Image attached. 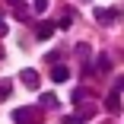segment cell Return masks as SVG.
<instances>
[{
  "label": "cell",
  "instance_id": "1",
  "mask_svg": "<svg viewBox=\"0 0 124 124\" xmlns=\"http://www.w3.org/2000/svg\"><path fill=\"white\" fill-rule=\"evenodd\" d=\"M13 121L16 124H41V111L38 108H16L13 111Z\"/></svg>",
  "mask_w": 124,
  "mask_h": 124
},
{
  "label": "cell",
  "instance_id": "2",
  "mask_svg": "<svg viewBox=\"0 0 124 124\" xmlns=\"http://www.w3.org/2000/svg\"><path fill=\"white\" fill-rule=\"evenodd\" d=\"M19 80L26 83V86H32V89H38V73H35V70H22Z\"/></svg>",
  "mask_w": 124,
  "mask_h": 124
},
{
  "label": "cell",
  "instance_id": "3",
  "mask_svg": "<svg viewBox=\"0 0 124 124\" xmlns=\"http://www.w3.org/2000/svg\"><path fill=\"white\" fill-rule=\"evenodd\" d=\"M51 80H54V83L70 80V70H67V67H61V64H57V67H51Z\"/></svg>",
  "mask_w": 124,
  "mask_h": 124
},
{
  "label": "cell",
  "instance_id": "4",
  "mask_svg": "<svg viewBox=\"0 0 124 124\" xmlns=\"http://www.w3.org/2000/svg\"><path fill=\"white\" fill-rule=\"evenodd\" d=\"M35 35H38V38H51V35H54V22H41Z\"/></svg>",
  "mask_w": 124,
  "mask_h": 124
},
{
  "label": "cell",
  "instance_id": "5",
  "mask_svg": "<svg viewBox=\"0 0 124 124\" xmlns=\"http://www.w3.org/2000/svg\"><path fill=\"white\" fill-rule=\"evenodd\" d=\"M105 105H108L111 111H121V99H118V92H111V95L105 99Z\"/></svg>",
  "mask_w": 124,
  "mask_h": 124
},
{
  "label": "cell",
  "instance_id": "6",
  "mask_svg": "<svg viewBox=\"0 0 124 124\" xmlns=\"http://www.w3.org/2000/svg\"><path fill=\"white\" fill-rule=\"evenodd\" d=\"M95 19H99V22H115V10H99Z\"/></svg>",
  "mask_w": 124,
  "mask_h": 124
},
{
  "label": "cell",
  "instance_id": "7",
  "mask_svg": "<svg viewBox=\"0 0 124 124\" xmlns=\"http://www.w3.org/2000/svg\"><path fill=\"white\" fill-rule=\"evenodd\" d=\"M51 105H57V95L54 92H45L41 95V108H51Z\"/></svg>",
  "mask_w": 124,
  "mask_h": 124
},
{
  "label": "cell",
  "instance_id": "8",
  "mask_svg": "<svg viewBox=\"0 0 124 124\" xmlns=\"http://www.w3.org/2000/svg\"><path fill=\"white\" fill-rule=\"evenodd\" d=\"M86 118H89V115H70L64 124H86Z\"/></svg>",
  "mask_w": 124,
  "mask_h": 124
},
{
  "label": "cell",
  "instance_id": "9",
  "mask_svg": "<svg viewBox=\"0 0 124 124\" xmlns=\"http://www.w3.org/2000/svg\"><path fill=\"white\" fill-rule=\"evenodd\" d=\"M10 92H13V86L3 80V83H0V99H10Z\"/></svg>",
  "mask_w": 124,
  "mask_h": 124
},
{
  "label": "cell",
  "instance_id": "10",
  "mask_svg": "<svg viewBox=\"0 0 124 124\" xmlns=\"http://www.w3.org/2000/svg\"><path fill=\"white\" fill-rule=\"evenodd\" d=\"M99 70H111V61L102 54V57H99Z\"/></svg>",
  "mask_w": 124,
  "mask_h": 124
},
{
  "label": "cell",
  "instance_id": "11",
  "mask_svg": "<svg viewBox=\"0 0 124 124\" xmlns=\"http://www.w3.org/2000/svg\"><path fill=\"white\" fill-rule=\"evenodd\" d=\"M32 7H35V10H38V13H41V10H45V7H48V0H32Z\"/></svg>",
  "mask_w": 124,
  "mask_h": 124
},
{
  "label": "cell",
  "instance_id": "12",
  "mask_svg": "<svg viewBox=\"0 0 124 124\" xmlns=\"http://www.w3.org/2000/svg\"><path fill=\"white\" fill-rule=\"evenodd\" d=\"M7 32V22H3V16H0V35H3Z\"/></svg>",
  "mask_w": 124,
  "mask_h": 124
},
{
  "label": "cell",
  "instance_id": "13",
  "mask_svg": "<svg viewBox=\"0 0 124 124\" xmlns=\"http://www.w3.org/2000/svg\"><path fill=\"white\" fill-rule=\"evenodd\" d=\"M118 89H121V92H124V80H118Z\"/></svg>",
  "mask_w": 124,
  "mask_h": 124
},
{
  "label": "cell",
  "instance_id": "14",
  "mask_svg": "<svg viewBox=\"0 0 124 124\" xmlns=\"http://www.w3.org/2000/svg\"><path fill=\"white\" fill-rule=\"evenodd\" d=\"M10 3H22V0H10Z\"/></svg>",
  "mask_w": 124,
  "mask_h": 124
}]
</instances>
